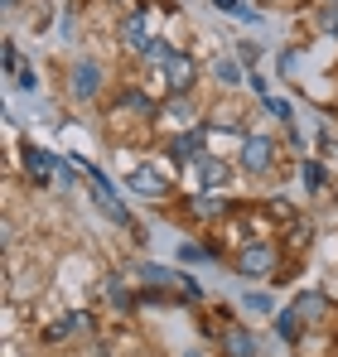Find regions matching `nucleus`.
<instances>
[{
	"mask_svg": "<svg viewBox=\"0 0 338 357\" xmlns=\"http://www.w3.org/2000/svg\"><path fill=\"white\" fill-rule=\"evenodd\" d=\"M213 5H218V10H227V15H247V20H251V10H242L237 0H213Z\"/></svg>",
	"mask_w": 338,
	"mask_h": 357,
	"instance_id": "5701e85b",
	"label": "nucleus"
},
{
	"mask_svg": "<svg viewBox=\"0 0 338 357\" xmlns=\"http://www.w3.org/2000/svg\"><path fill=\"white\" fill-rule=\"evenodd\" d=\"M276 266H281V246H276L271 237L247 241V246L237 251V275H247V280H266V275H281Z\"/></svg>",
	"mask_w": 338,
	"mask_h": 357,
	"instance_id": "f257e3e1",
	"label": "nucleus"
},
{
	"mask_svg": "<svg viewBox=\"0 0 338 357\" xmlns=\"http://www.w3.org/2000/svg\"><path fill=\"white\" fill-rule=\"evenodd\" d=\"M121 44H126L131 54H145V49L155 44V34H150V15H131V20L121 24Z\"/></svg>",
	"mask_w": 338,
	"mask_h": 357,
	"instance_id": "0eeeda50",
	"label": "nucleus"
},
{
	"mask_svg": "<svg viewBox=\"0 0 338 357\" xmlns=\"http://www.w3.org/2000/svg\"><path fill=\"white\" fill-rule=\"evenodd\" d=\"M179 261H184V266H198V261H208V251L193 246V241H179Z\"/></svg>",
	"mask_w": 338,
	"mask_h": 357,
	"instance_id": "6ab92c4d",
	"label": "nucleus"
},
{
	"mask_svg": "<svg viewBox=\"0 0 338 357\" xmlns=\"http://www.w3.org/2000/svg\"><path fill=\"white\" fill-rule=\"evenodd\" d=\"M5 5H20V0H5Z\"/></svg>",
	"mask_w": 338,
	"mask_h": 357,
	"instance_id": "bb28decb",
	"label": "nucleus"
},
{
	"mask_svg": "<svg viewBox=\"0 0 338 357\" xmlns=\"http://www.w3.org/2000/svg\"><path fill=\"white\" fill-rule=\"evenodd\" d=\"M276 328H281L285 343H300V314H295V309H285L281 319H276Z\"/></svg>",
	"mask_w": 338,
	"mask_h": 357,
	"instance_id": "f3484780",
	"label": "nucleus"
},
{
	"mask_svg": "<svg viewBox=\"0 0 338 357\" xmlns=\"http://www.w3.org/2000/svg\"><path fill=\"white\" fill-rule=\"evenodd\" d=\"M314 24H319V34H324V39H338V0H334V5H319Z\"/></svg>",
	"mask_w": 338,
	"mask_h": 357,
	"instance_id": "4468645a",
	"label": "nucleus"
},
{
	"mask_svg": "<svg viewBox=\"0 0 338 357\" xmlns=\"http://www.w3.org/2000/svg\"><path fill=\"white\" fill-rule=\"evenodd\" d=\"M213 77H218L223 87H237V82H242V63L237 59H218L213 63Z\"/></svg>",
	"mask_w": 338,
	"mask_h": 357,
	"instance_id": "2eb2a0df",
	"label": "nucleus"
},
{
	"mask_svg": "<svg viewBox=\"0 0 338 357\" xmlns=\"http://www.w3.org/2000/svg\"><path fill=\"white\" fill-rule=\"evenodd\" d=\"M15 82H20L24 92H34V87H39V77H34V68H20V77H15Z\"/></svg>",
	"mask_w": 338,
	"mask_h": 357,
	"instance_id": "4be33fe9",
	"label": "nucleus"
},
{
	"mask_svg": "<svg viewBox=\"0 0 338 357\" xmlns=\"http://www.w3.org/2000/svg\"><path fill=\"white\" fill-rule=\"evenodd\" d=\"M169 155H174V160H184V165H189V160H198V155H208L203 126H198V130H184V135H174V140H169Z\"/></svg>",
	"mask_w": 338,
	"mask_h": 357,
	"instance_id": "1a4fd4ad",
	"label": "nucleus"
},
{
	"mask_svg": "<svg viewBox=\"0 0 338 357\" xmlns=\"http://www.w3.org/2000/svg\"><path fill=\"white\" fill-rule=\"evenodd\" d=\"M97 92H102V68L82 59L78 68H73V97H78V102H92Z\"/></svg>",
	"mask_w": 338,
	"mask_h": 357,
	"instance_id": "6e6552de",
	"label": "nucleus"
},
{
	"mask_svg": "<svg viewBox=\"0 0 338 357\" xmlns=\"http://www.w3.org/2000/svg\"><path fill=\"white\" fill-rule=\"evenodd\" d=\"M189 183L198 193H218V188L232 183V165L218 160V155H198V160H189Z\"/></svg>",
	"mask_w": 338,
	"mask_h": 357,
	"instance_id": "f03ea898",
	"label": "nucleus"
},
{
	"mask_svg": "<svg viewBox=\"0 0 338 357\" xmlns=\"http://www.w3.org/2000/svg\"><path fill=\"white\" fill-rule=\"evenodd\" d=\"M237 165L247 169V174H271L276 169V140H266V135H247V145H242V155H237Z\"/></svg>",
	"mask_w": 338,
	"mask_h": 357,
	"instance_id": "39448f33",
	"label": "nucleus"
},
{
	"mask_svg": "<svg viewBox=\"0 0 338 357\" xmlns=\"http://www.w3.org/2000/svg\"><path fill=\"white\" fill-rule=\"evenodd\" d=\"M131 193H145V198H165V193H169V178L160 174V169H150V165H145V169H135V174H131Z\"/></svg>",
	"mask_w": 338,
	"mask_h": 357,
	"instance_id": "9d476101",
	"label": "nucleus"
},
{
	"mask_svg": "<svg viewBox=\"0 0 338 357\" xmlns=\"http://www.w3.org/2000/svg\"><path fill=\"white\" fill-rule=\"evenodd\" d=\"M189 213L193 218H227L232 203H227V193H193L189 198Z\"/></svg>",
	"mask_w": 338,
	"mask_h": 357,
	"instance_id": "9b49d317",
	"label": "nucleus"
},
{
	"mask_svg": "<svg viewBox=\"0 0 338 357\" xmlns=\"http://www.w3.org/2000/svg\"><path fill=\"white\" fill-rule=\"evenodd\" d=\"M155 121L169 126L174 135H184V130H198V107H193V97H189V92H169Z\"/></svg>",
	"mask_w": 338,
	"mask_h": 357,
	"instance_id": "7ed1b4c3",
	"label": "nucleus"
},
{
	"mask_svg": "<svg viewBox=\"0 0 338 357\" xmlns=\"http://www.w3.org/2000/svg\"><path fill=\"white\" fill-rule=\"evenodd\" d=\"M319 5H334V0H319Z\"/></svg>",
	"mask_w": 338,
	"mask_h": 357,
	"instance_id": "a878e982",
	"label": "nucleus"
},
{
	"mask_svg": "<svg viewBox=\"0 0 338 357\" xmlns=\"http://www.w3.org/2000/svg\"><path fill=\"white\" fill-rule=\"evenodd\" d=\"M281 68H285V73H295V68H300V49H290V54L281 59Z\"/></svg>",
	"mask_w": 338,
	"mask_h": 357,
	"instance_id": "b1692460",
	"label": "nucleus"
},
{
	"mask_svg": "<svg viewBox=\"0 0 338 357\" xmlns=\"http://www.w3.org/2000/svg\"><path fill=\"white\" fill-rule=\"evenodd\" d=\"M300 174H304V188H309V193H319V188H324V165L304 160V165H300Z\"/></svg>",
	"mask_w": 338,
	"mask_h": 357,
	"instance_id": "a211bd4d",
	"label": "nucleus"
},
{
	"mask_svg": "<svg viewBox=\"0 0 338 357\" xmlns=\"http://www.w3.org/2000/svg\"><path fill=\"white\" fill-rule=\"evenodd\" d=\"M24 165H29V174L44 183V178H49V169H54V155H49V150H29V160H24Z\"/></svg>",
	"mask_w": 338,
	"mask_h": 357,
	"instance_id": "dca6fc26",
	"label": "nucleus"
},
{
	"mask_svg": "<svg viewBox=\"0 0 338 357\" xmlns=\"http://www.w3.org/2000/svg\"><path fill=\"white\" fill-rule=\"evenodd\" d=\"M261 102H266V112H271V116H281V121H290V107H285L281 97H261Z\"/></svg>",
	"mask_w": 338,
	"mask_h": 357,
	"instance_id": "aec40b11",
	"label": "nucleus"
},
{
	"mask_svg": "<svg viewBox=\"0 0 338 357\" xmlns=\"http://www.w3.org/2000/svg\"><path fill=\"white\" fill-rule=\"evenodd\" d=\"M184 357H203V353H184Z\"/></svg>",
	"mask_w": 338,
	"mask_h": 357,
	"instance_id": "393cba45",
	"label": "nucleus"
},
{
	"mask_svg": "<svg viewBox=\"0 0 338 357\" xmlns=\"http://www.w3.org/2000/svg\"><path fill=\"white\" fill-rule=\"evenodd\" d=\"M242 304H247V309H256V314H271V299H266V295H247Z\"/></svg>",
	"mask_w": 338,
	"mask_h": 357,
	"instance_id": "412c9836",
	"label": "nucleus"
},
{
	"mask_svg": "<svg viewBox=\"0 0 338 357\" xmlns=\"http://www.w3.org/2000/svg\"><path fill=\"white\" fill-rule=\"evenodd\" d=\"M203 140H208V155H218V160H237L242 145H247L242 121H232V126H213V121H203Z\"/></svg>",
	"mask_w": 338,
	"mask_h": 357,
	"instance_id": "20e7f679",
	"label": "nucleus"
},
{
	"mask_svg": "<svg viewBox=\"0 0 338 357\" xmlns=\"http://www.w3.org/2000/svg\"><path fill=\"white\" fill-rule=\"evenodd\" d=\"M155 77H165V92H189V87H193V77H198V63L174 49V54L155 68Z\"/></svg>",
	"mask_w": 338,
	"mask_h": 357,
	"instance_id": "423d86ee",
	"label": "nucleus"
},
{
	"mask_svg": "<svg viewBox=\"0 0 338 357\" xmlns=\"http://www.w3.org/2000/svg\"><path fill=\"white\" fill-rule=\"evenodd\" d=\"M223 348L232 357H251V353H256V348H251V338H247L242 328H232V324H227V333H223Z\"/></svg>",
	"mask_w": 338,
	"mask_h": 357,
	"instance_id": "ddd939ff",
	"label": "nucleus"
},
{
	"mask_svg": "<svg viewBox=\"0 0 338 357\" xmlns=\"http://www.w3.org/2000/svg\"><path fill=\"white\" fill-rule=\"evenodd\" d=\"M324 309H329V299H324V295H314V290L295 299V314H300V324H314V319H324Z\"/></svg>",
	"mask_w": 338,
	"mask_h": 357,
	"instance_id": "f8f14e48",
	"label": "nucleus"
}]
</instances>
